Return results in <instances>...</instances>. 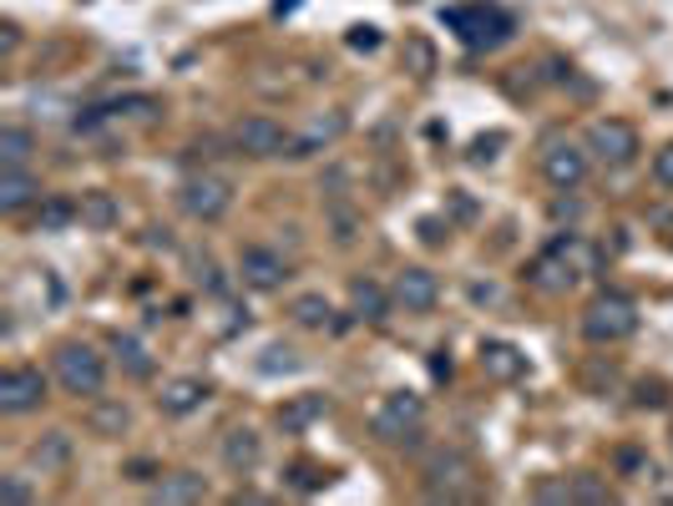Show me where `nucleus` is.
Masks as SVG:
<instances>
[{
    "mask_svg": "<svg viewBox=\"0 0 673 506\" xmlns=\"http://www.w3.org/2000/svg\"><path fill=\"white\" fill-rule=\"evenodd\" d=\"M593 269H597V253L587 249L577 233H567V239H558L548 253H536L526 279H532L536 289H548V294H562V289H572L582 274H593Z\"/></svg>",
    "mask_w": 673,
    "mask_h": 506,
    "instance_id": "nucleus-1",
    "label": "nucleus"
},
{
    "mask_svg": "<svg viewBox=\"0 0 673 506\" xmlns=\"http://www.w3.org/2000/svg\"><path fill=\"white\" fill-rule=\"evenodd\" d=\"M421 421H425V401L411 391H395L375 405L370 415V431H375L385 446H415L421 441Z\"/></svg>",
    "mask_w": 673,
    "mask_h": 506,
    "instance_id": "nucleus-2",
    "label": "nucleus"
},
{
    "mask_svg": "<svg viewBox=\"0 0 673 506\" xmlns=\"http://www.w3.org/2000/svg\"><path fill=\"white\" fill-rule=\"evenodd\" d=\"M639 330V304L627 300V294H597L587 310H582V334L593 340V345H617L627 334Z\"/></svg>",
    "mask_w": 673,
    "mask_h": 506,
    "instance_id": "nucleus-3",
    "label": "nucleus"
},
{
    "mask_svg": "<svg viewBox=\"0 0 673 506\" xmlns=\"http://www.w3.org/2000/svg\"><path fill=\"white\" fill-rule=\"evenodd\" d=\"M57 380L67 395H87V401H97L107 385V360L97 355L92 345H81V340H71V345L57 350Z\"/></svg>",
    "mask_w": 673,
    "mask_h": 506,
    "instance_id": "nucleus-4",
    "label": "nucleus"
},
{
    "mask_svg": "<svg viewBox=\"0 0 673 506\" xmlns=\"http://www.w3.org/2000/svg\"><path fill=\"white\" fill-rule=\"evenodd\" d=\"M421 476H425V486H431L435 502H441V496H445V502H456V496L471 492V482H476V466H471L466 451H456V446H435V451H425Z\"/></svg>",
    "mask_w": 673,
    "mask_h": 506,
    "instance_id": "nucleus-5",
    "label": "nucleus"
},
{
    "mask_svg": "<svg viewBox=\"0 0 673 506\" xmlns=\"http://www.w3.org/2000/svg\"><path fill=\"white\" fill-rule=\"evenodd\" d=\"M445 26L466 41V47H502L506 36H512V21H506V11H496V6H456V11H445Z\"/></svg>",
    "mask_w": 673,
    "mask_h": 506,
    "instance_id": "nucleus-6",
    "label": "nucleus"
},
{
    "mask_svg": "<svg viewBox=\"0 0 673 506\" xmlns=\"http://www.w3.org/2000/svg\"><path fill=\"white\" fill-rule=\"evenodd\" d=\"M178 203H183V213L193 223H218L233 208V183L218 173H198L178 188Z\"/></svg>",
    "mask_w": 673,
    "mask_h": 506,
    "instance_id": "nucleus-7",
    "label": "nucleus"
},
{
    "mask_svg": "<svg viewBox=\"0 0 673 506\" xmlns=\"http://www.w3.org/2000/svg\"><path fill=\"white\" fill-rule=\"evenodd\" d=\"M587 152H593L603 168H627L639 158V126L623 122V117H597L587 126Z\"/></svg>",
    "mask_w": 673,
    "mask_h": 506,
    "instance_id": "nucleus-8",
    "label": "nucleus"
},
{
    "mask_svg": "<svg viewBox=\"0 0 673 506\" xmlns=\"http://www.w3.org/2000/svg\"><path fill=\"white\" fill-rule=\"evenodd\" d=\"M47 401V375L31 365H16L0 375V415H26V411H41Z\"/></svg>",
    "mask_w": 673,
    "mask_h": 506,
    "instance_id": "nucleus-9",
    "label": "nucleus"
},
{
    "mask_svg": "<svg viewBox=\"0 0 673 506\" xmlns=\"http://www.w3.org/2000/svg\"><path fill=\"white\" fill-rule=\"evenodd\" d=\"M233 142H239V152H249V158H289V148H294V138H289L274 117H243V122L233 126Z\"/></svg>",
    "mask_w": 673,
    "mask_h": 506,
    "instance_id": "nucleus-10",
    "label": "nucleus"
},
{
    "mask_svg": "<svg viewBox=\"0 0 673 506\" xmlns=\"http://www.w3.org/2000/svg\"><path fill=\"white\" fill-rule=\"evenodd\" d=\"M587 158H593V152L577 148V142H548V152H542V173H548L552 188L572 193V188H582V178H587Z\"/></svg>",
    "mask_w": 673,
    "mask_h": 506,
    "instance_id": "nucleus-11",
    "label": "nucleus"
},
{
    "mask_svg": "<svg viewBox=\"0 0 673 506\" xmlns=\"http://www.w3.org/2000/svg\"><path fill=\"white\" fill-rule=\"evenodd\" d=\"M239 279L249 289H259V294H269V289H284V279H289L284 253L263 249V243H249V249L239 253Z\"/></svg>",
    "mask_w": 673,
    "mask_h": 506,
    "instance_id": "nucleus-12",
    "label": "nucleus"
},
{
    "mask_svg": "<svg viewBox=\"0 0 673 506\" xmlns=\"http://www.w3.org/2000/svg\"><path fill=\"white\" fill-rule=\"evenodd\" d=\"M390 294H395V304L405 314H431L435 300H441V284H435L431 269H400Z\"/></svg>",
    "mask_w": 673,
    "mask_h": 506,
    "instance_id": "nucleus-13",
    "label": "nucleus"
},
{
    "mask_svg": "<svg viewBox=\"0 0 673 506\" xmlns=\"http://www.w3.org/2000/svg\"><path fill=\"white\" fill-rule=\"evenodd\" d=\"M208 492H213V486H208V476H198V472H168L158 486H152V502H162V506H193V502H203Z\"/></svg>",
    "mask_w": 673,
    "mask_h": 506,
    "instance_id": "nucleus-14",
    "label": "nucleus"
},
{
    "mask_svg": "<svg viewBox=\"0 0 673 506\" xmlns=\"http://www.w3.org/2000/svg\"><path fill=\"white\" fill-rule=\"evenodd\" d=\"M344 126H350V117H344V112H334V117H314V122H309L304 132L294 138L289 158H314V152H324L330 142H340V138H344Z\"/></svg>",
    "mask_w": 673,
    "mask_h": 506,
    "instance_id": "nucleus-15",
    "label": "nucleus"
},
{
    "mask_svg": "<svg viewBox=\"0 0 673 506\" xmlns=\"http://www.w3.org/2000/svg\"><path fill=\"white\" fill-rule=\"evenodd\" d=\"M481 370H486L491 380L512 385V380L526 375V355L516 345H506V340H486V345H481Z\"/></svg>",
    "mask_w": 673,
    "mask_h": 506,
    "instance_id": "nucleus-16",
    "label": "nucleus"
},
{
    "mask_svg": "<svg viewBox=\"0 0 673 506\" xmlns=\"http://www.w3.org/2000/svg\"><path fill=\"white\" fill-rule=\"evenodd\" d=\"M31 203H41V183L26 168H0V213H21Z\"/></svg>",
    "mask_w": 673,
    "mask_h": 506,
    "instance_id": "nucleus-17",
    "label": "nucleus"
},
{
    "mask_svg": "<svg viewBox=\"0 0 673 506\" xmlns=\"http://www.w3.org/2000/svg\"><path fill=\"white\" fill-rule=\"evenodd\" d=\"M203 401H208V385H203V380H193V375L168 380V385H162V395H158L162 415H193Z\"/></svg>",
    "mask_w": 673,
    "mask_h": 506,
    "instance_id": "nucleus-18",
    "label": "nucleus"
},
{
    "mask_svg": "<svg viewBox=\"0 0 673 506\" xmlns=\"http://www.w3.org/2000/svg\"><path fill=\"white\" fill-rule=\"evenodd\" d=\"M390 304H395V294H385L375 279H354V284H350V310L360 314V320L380 324L390 314Z\"/></svg>",
    "mask_w": 673,
    "mask_h": 506,
    "instance_id": "nucleus-19",
    "label": "nucleus"
},
{
    "mask_svg": "<svg viewBox=\"0 0 673 506\" xmlns=\"http://www.w3.org/2000/svg\"><path fill=\"white\" fill-rule=\"evenodd\" d=\"M87 426H92V436L102 441H117L132 431V411H127L122 401H92V411H87Z\"/></svg>",
    "mask_w": 673,
    "mask_h": 506,
    "instance_id": "nucleus-20",
    "label": "nucleus"
},
{
    "mask_svg": "<svg viewBox=\"0 0 673 506\" xmlns=\"http://www.w3.org/2000/svg\"><path fill=\"white\" fill-rule=\"evenodd\" d=\"M259 456H263L259 431L239 426V431H229V436H223V461H229L233 472H253V466H259Z\"/></svg>",
    "mask_w": 673,
    "mask_h": 506,
    "instance_id": "nucleus-21",
    "label": "nucleus"
},
{
    "mask_svg": "<svg viewBox=\"0 0 673 506\" xmlns=\"http://www.w3.org/2000/svg\"><path fill=\"white\" fill-rule=\"evenodd\" d=\"M31 461L41 472H67L71 466V436L67 431H47V436L31 446Z\"/></svg>",
    "mask_w": 673,
    "mask_h": 506,
    "instance_id": "nucleus-22",
    "label": "nucleus"
},
{
    "mask_svg": "<svg viewBox=\"0 0 673 506\" xmlns=\"http://www.w3.org/2000/svg\"><path fill=\"white\" fill-rule=\"evenodd\" d=\"M81 223H87V229H97V233H107V229H117V223H122V208H117L112 193H102V188H97V193L81 198Z\"/></svg>",
    "mask_w": 673,
    "mask_h": 506,
    "instance_id": "nucleus-23",
    "label": "nucleus"
},
{
    "mask_svg": "<svg viewBox=\"0 0 673 506\" xmlns=\"http://www.w3.org/2000/svg\"><path fill=\"white\" fill-rule=\"evenodd\" d=\"M77 219H81V208L71 198H47V203L36 208V233H67Z\"/></svg>",
    "mask_w": 673,
    "mask_h": 506,
    "instance_id": "nucleus-24",
    "label": "nucleus"
},
{
    "mask_svg": "<svg viewBox=\"0 0 673 506\" xmlns=\"http://www.w3.org/2000/svg\"><path fill=\"white\" fill-rule=\"evenodd\" d=\"M112 350H117V365H122L132 380H152V370H158V365H152L148 345H138L132 334H117V345H112Z\"/></svg>",
    "mask_w": 673,
    "mask_h": 506,
    "instance_id": "nucleus-25",
    "label": "nucleus"
},
{
    "mask_svg": "<svg viewBox=\"0 0 673 506\" xmlns=\"http://www.w3.org/2000/svg\"><path fill=\"white\" fill-rule=\"evenodd\" d=\"M31 152H36V142L26 126H0V168H26Z\"/></svg>",
    "mask_w": 673,
    "mask_h": 506,
    "instance_id": "nucleus-26",
    "label": "nucleus"
},
{
    "mask_svg": "<svg viewBox=\"0 0 673 506\" xmlns=\"http://www.w3.org/2000/svg\"><path fill=\"white\" fill-rule=\"evenodd\" d=\"M324 411H330L324 395H299V401H289L284 411H279V421H284V431H304L309 421H320Z\"/></svg>",
    "mask_w": 673,
    "mask_h": 506,
    "instance_id": "nucleus-27",
    "label": "nucleus"
},
{
    "mask_svg": "<svg viewBox=\"0 0 673 506\" xmlns=\"http://www.w3.org/2000/svg\"><path fill=\"white\" fill-rule=\"evenodd\" d=\"M289 314H294V324H304V330H324L330 324V300L324 294H299L294 304H289Z\"/></svg>",
    "mask_w": 673,
    "mask_h": 506,
    "instance_id": "nucleus-28",
    "label": "nucleus"
},
{
    "mask_svg": "<svg viewBox=\"0 0 673 506\" xmlns=\"http://www.w3.org/2000/svg\"><path fill=\"white\" fill-rule=\"evenodd\" d=\"M572 502H593V506H603V502H613V486H607L603 476L582 472V476H572Z\"/></svg>",
    "mask_w": 673,
    "mask_h": 506,
    "instance_id": "nucleus-29",
    "label": "nucleus"
},
{
    "mask_svg": "<svg viewBox=\"0 0 673 506\" xmlns=\"http://www.w3.org/2000/svg\"><path fill=\"white\" fill-rule=\"evenodd\" d=\"M405 61H411L415 77H431V71H435V51H431V41L411 36V41H405Z\"/></svg>",
    "mask_w": 673,
    "mask_h": 506,
    "instance_id": "nucleus-30",
    "label": "nucleus"
},
{
    "mask_svg": "<svg viewBox=\"0 0 673 506\" xmlns=\"http://www.w3.org/2000/svg\"><path fill=\"white\" fill-rule=\"evenodd\" d=\"M0 502H36L31 482H21V476H0Z\"/></svg>",
    "mask_w": 673,
    "mask_h": 506,
    "instance_id": "nucleus-31",
    "label": "nucleus"
},
{
    "mask_svg": "<svg viewBox=\"0 0 673 506\" xmlns=\"http://www.w3.org/2000/svg\"><path fill=\"white\" fill-rule=\"evenodd\" d=\"M536 502H572V482H542L536 486Z\"/></svg>",
    "mask_w": 673,
    "mask_h": 506,
    "instance_id": "nucleus-32",
    "label": "nucleus"
},
{
    "mask_svg": "<svg viewBox=\"0 0 673 506\" xmlns=\"http://www.w3.org/2000/svg\"><path fill=\"white\" fill-rule=\"evenodd\" d=\"M653 178H659L663 188H673V142L659 152V158H653Z\"/></svg>",
    "mask_w": 673,
    "mask_h": 506,
    "instance_id": "nucleus-33",
    "label": "nucleus"
},
{
    "mask_svg": "<svg viewBox=\"0 0 673 506\" xmlns=\"http://www.w3.org/2000/svg\"><path fill=\"white\" fill-rule=\"evenodd\" d=\"M350 47H380V36H375V26H354V36H350Z\"/></svg>",
    "mask_w": 673,
    "mask_h": 506,
    "instance_id": "nucleus-34",
    "label": "nucleus"
}]
</instances>
